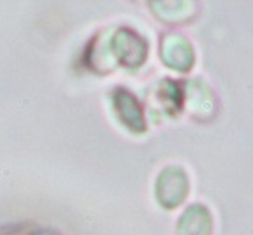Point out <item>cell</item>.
<instances>
[{
    "label": "cell",
    "mask_w": 253,
    "mask_h": 235,
    "mask_svg": "<svg viewBox=\"0 0 253 235\" xmlns=\"http://www.w3.org/2000/svg\"><path fill=\"white\" fill-rule=\"evenodd\" d=\"M177 235H212V216L204 203H191L181 214L175 228Z\"/></svg>",
    "instance_id": "cell-8"
},
{
    "label": "cell",
    "mask_w": 253,
    "mask_h": 235,
    "mask_svg": "<svg viewBox=\"0 0 253 235\" xmlns=\"http://www.w3.org/2000/svg\"><path fill=\"white\" fill-rule=\"evenodd\" d=\"M110 30H101L96 38L89 42L85 50L84 64L87 69H90L96 75H110L117 69V64L114 60V55L110 50Z\"/></svg>",
    "instance_id": "cell-6"
},
{
    "label": "cell",
    "mask_w": 253,
    "mask_h": 235,
    "mask_svg": "<svg viewBox=\"0 0 253 235\" xmlns=\"http://www.w3.org/2000/svg\"><path fill=\"white\" fill-rule=\"evenodd\" d=\"M160 59L175 73L186 75L195 66V50L190 39L179 32H167L160 41Z\"/></svg>",
    "instance_id": "cell-5"
},
{
    "label": "cell",
    "mask_w": 253,
    "mask_h": 235,
    "mask_svg": "<svg viewBox=\"0 0 253 235\" xmlns=\"http://www.w3.org/2000/svg\"><path fill=\"white\" fill-rule=\"evenodd\" d=\"M112 108L117 117L119 124L131 134H144L147 131V118H145L144 106L133 92L124 87H115L110 94Z\"/></svg>",
    "instance_id": "cell-4"
},
{
    "label": "cell",
    "mask_w": 253,
    "mask_h": 235,
    "mask_svg": "<svg viewBox=\"0 0 253 235\" xmlns=\"http://www.w3.org/2000/svg\"><path fill=\"white\" fill-rule=\"evenodd\" d=\"M32 235H34V234H32ZM36 235H59V234H55V232H46V230H44V232H39V234H36Z\"/></svg>",
    "instance_id": "cell-11"
},
{
    "label": "cell",
    "mask_w": 253,
    "mask_h": 235,
    "mask_svg": "<svg viewBox=\"0 0 253 235\" xmlns=\"http://www.w3.org/2000/svg\"><path fill=\"white\" fill-rule=\"evenodd\" d=\"M32 227L27 223H14V225H4L0 227V235H32Z\"/></svg>",
    "instance_id": "cell-10"
},
{
    "label": "cell",
    "mask_w": 253,
    "mask_h": 235,
    "mask_svg": "<svg viewBox=\"0 0 253 235\" xmlns=\"http://www.w3.org/2000/svg\"><path fill=\"white\" fill-rule=\"evenodd\" d=\"M152 14L167 25H182L188 23L199 13L197 4L190 0H161V2H149Z\"/></svg>",
    "instance_id": "cell-7"
},
{
    "label": "cell",
    "mask_w": 253,
    "mask_h": 235,
    "mask_svg": "<svg viewBox=\"0 0 253 235\" xmlns=\"http://www.w3.org/2000/svg\"><path fill=\"white\" fill-rule=\"evenodd\" d=\"M152 99L156 108L161 110V114L170 118H175L182 112V90L179 81L172 78H163L154 85Z\"/></svg>",
    "instance_id": "cell-9"
},
{
    "label": "cell",
    "mask_w": 253,
    "mask_h": 235,
    "mask_svg": "<svg viewBox=\"0 0 253 235\" xmlns=\"http://www.w3.org/2000/svg\"><path fill=\"white\" fill-rule=\"evenodd\" d=\"M110 50L117 67L138 69L149 57V42L129 27H115L110 30Z\"/></svg>",
    "instance_id": "cell-1"
},
{
    "label": "cell",
    "mask_w": 253,
    "mask_h": 235,
    "mask_svg": "<svg viewBox=\"0 0 253 235\" xmlns=\"http://www.w3.org/2000/svg\"><path fill=\"white\" fill-rule=\"evenodd\" d=\"M156 201L165 210H173L181 207L190 195V177L179 164H170L163 168L154 186Z\"/></svg>",
    "instance_id": "cell-2"
},
{
    "label": "cell",
    "mask_w": 253,
    "mask_h": 235,
    "mask_svg": "<svg viewBox=\"0 0 253 235\" xmlns=\"http://www.w3.org/2000/svg\"><path fill=\"white\" fill-rule=\"evenodd\" d=\"M182 110L199 122H211L218 114V103L211 87L202 78H190L181 83Z\"/></svg>",
    "instance_id": "cell-3"
}]
</instances>
